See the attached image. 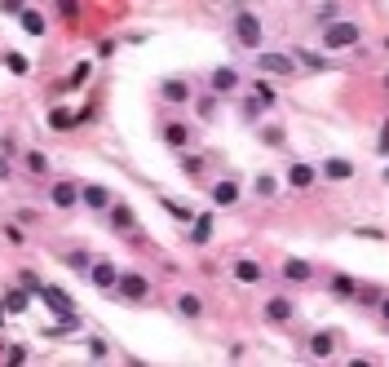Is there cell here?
I'll return each mask as SVG.
<instances>
[{
	"mask_svg": "<svg viewBox=\"0 0 389 367\" xmlns=\"http://www.w3.org/2000/svg\"><path fill=\"white\" fill-rule=\"evenodd\" d=\"M359 40H363L359 23H341V18H332V23L323 27V49H328V54H341V49H354Z\"/></svg>",
	"mask_w": 389,
	"mask_h": 367,
	"instance_id": "6da1fadb",
	"label": "cell"
},
{
	"mask_svg": "<svg viewBox=\"0 0 389 367\" xmlns=\"http://www.w3.org/2000/svg\"><path fill=\"white\" fill-rule=\"evenodd\" d=\"M261 40H265V31H261V23H257V13L239 9V13H234V44H244V49H252V54H257Z\"/></svg>",
	"mask_w": 389,
	"mask_h": 367,
	"instance_id": "7a4b0ae2",
	"label": "cell"
},
{
	"mask_svg": "<svg viewBox=\"0 0 389 367\" xmlns=\"http://www.w3.org/2000/svg\"><path fill=\"white\" fill-rule=\"evenodd\" d=\"M257 71H261V76L292 80V76H297V58H292V54H257Z\"/></svg>",
	"mask_w": 389,
	"mask_h": 367,
	"instance_id": "3957f363",
	"label": "cell"
},
{
	"mask_svg": "<svg viewBox=\"0 0 389 367\" xmlns=\"http://www.w3.org/2000/svg\"><path fill=\"white\" fill-rule=\"evenodd\" d=\"M115 288H120V296H128V301H146V296H150V283L142 275H120V279H115Z\"/></svg>",
	"mask_w": 389,
	"mask_h": 367,
	"instance_id": "277c9868",
	"label": "cell"
},
{
	"mask_svg": "<svg viewBox=\"0 0 389 367\" xmlns=\"http://www.w3.org/2000/svg\"><path fill=\"white\" fill-rule=\"evenodd\" d=\"M314 181H318L314 164H292V169H287V186H292V191H310Z\"/></svg>",
	"mask_w": 389,
	"mask_h": 367,
	"instance_id": "5b68a950",
	"label": "cell"
},
{
	"mask_svg": "<svg viewBox=\"0 0 389 367\" xmlns=\"http://www.w3.org/2000/svg\"><path fill=\"white\" fill-rule=\"evenodd\" d=\"M49 199H54L58 208H76L80 204V186L76 181H54V186H49Z\"/></svg>",
	"mask_w": 389,
	"mask_h": 367,
	"instance_id": "8992f818",
	"label": "cell"
},
{
	"mask_svg": "<svg viewBox=\"0 0 389 367\" xmlns=\"http://www.w3.org/2000/svg\"><path fill=\"white\" fill-rule=\"evenodd\" d=\"M107 222H111L115 230H124V235H133V230H138V217H133L128 204H111V208H107Z\"/></svg>",
	"mask_w": 389,
	"mask_h": 367,
	"instance_id": "52a82bcc",
	"label": "cell"
},
{
	"mask_svg": "<svg viewBox=\"0 0 389 367\" xmlns=\"http://www.w3.org/2000/svg\"><path fill=\"white\" fill-rule=\"evenodd\" d=\"M160 93H164V102H177V107H181V102H191V80H181V76H168Z\"/></svg>",
	"mask_w": 389,
	"mask_h": 367,
	"instance_id": "ba28073f",
	"label": "cell"
},
{
	"mask_svg": "<svg viewBox=\"0 0 389 367\" xmlns=\"http://www.w3.org/2000/svg\"><path fill=\"white\" fill-rule=\"evenodd\" d=\"M208 89L213 93H234V89H239V71H234V66H217L213 80H208Z\"/></svg>",
	"mask_w": 389,
	"mask_h": 367,
	"instance_id": "9c48e42d",
	"label": "cell"
},
{
	"mask_svg": "<svg viewBox=\"0 0 389 367\" xmlns=\"http://www.w3.org/2000/svg\"><path fill=\"white\" fill-rule=\"evenodd\" d=\"M283 279H287V283H310V279H314V265L301 261V257H287V261H283Z\"/></svg>",
	"mask_w": 389,
	"mask_h": 367,
	"instance_id": "30bf717a",
	"label": "cell"
},
{
	"mask_svg": "<svg viewBox=\"0 0 389 367\" xmlns=\"http://www.w3.org/2000/svg\"><path fill=\"white\" fill-rule=\"evenodd\" d=\"M318 173H323L328 181H349L354 177V164L341 160V155H332V160H323V169H318Z\"/></svg>",
	"mask_w": 389,
	"mask_h": 367,
	"instance_id": "8fae6325",
	"label": "cell"
},
{
	"mask_svg": "<svg viewBox=\"0 0 389 367\" xmlns=\"http://www.w3.org/2000/svg\"><path fill=\"white\" fill-rule=\"evenodd\" d=\"M36 296H44V306H54V310H58V319H62V314H71V296L58 292V288H49V283H40Z\"/></svg>",
	"mask_w": 389,
	"mask_h": 367,
	"instance_id": "7c38bea8",
	"label": "cell"
},
{
	"mask_svg": "<svg viewBox=\"0 0 389 367\" xmlns=\"http://www.w3.org/2000/svg\"><path fill=\"white\" fill-rule=\"evenodd\" d=\"M265 319L270 323H292V301H287V296H270L265 301Z\"/></svg>",
	"mask_w": 389,
	"mask_h": 367,
	"instance_id": "4fadbf2b",
	"label": "cell"
},
{
	"mask_svg": "<svg viewBox=\"0 0 389 367\" xmlns=\"http://www.w3.org/2000/svg\"><path fill=\"white\" fill-rule=\"evenodd\" d=\"M213 235V212H195L191 217V243H208Z\"/></svg>",
	"mask_w": 389,
	"mask_h": 367,
	"instance_id": "5bb4252c",
	"label": "cell"
},
{
	"mask_svg": "<svg viewBox=\"0 0 389 367\" xmlns=\"http://www.w3.org/2000/svg\"><path fill=\"white\" fill-rule=\"evenodd\" d=\"M332 349H336V337H332V332H314V337H310V354H314V359H332Z\"/></svg>",
	"mask_w": 389,
	"mask_h": 367,
	"instance_id": "9a60e30c",
	"label": "cell"
},
{
	"mask_svg": "<svg viewBox=\"0 0 389 367\" xmlns=\"http://www.w3.org/2000/svg\"><path fill=\"white\" fill-rule=\"evenodd\" d=\"M80 199H84L89 208H111V191H107V186H84Z\"/></svg>",
	"mask_w": 389,
	"mask_h": 367,
	"instance_id": "2e32d148",
	"label": "cell"
},
{
	"mask_svg": "<svg viewBox=\"0 0 389 367\" xmlns=\"http://www.w3.org/2000/svg\"><path fill=\"white\" fill-rule=\"evenodd\" d=\"M234 279H239V283H261V265L252 261V257L234 261Z\"/></svg>",
	"mask_w": 389,
	"mask_h": 367,
	"instance_id": "e0dca14e",
	"label": "cell"
},
{
	"mask_svg": "<svg viewBox=\"0 0 389 367\" xmlns=\"http://www.w3.org/2000/svg\"><path fill=\"white\" fill-rule=\"evenodd\" d=\"M18 18H23V31H27V36H44V13H40V9H23Z\"/></svg>",
	"mask_w": 389,
	"mask_h": 367,
	"instance_id": "ac0fdd59",
	"label": "cell"
},
{
	"mask_svg": "<svg viewBox=\"0 0 389 367\" xmlns=\"http://www.w3.org/2000/svg\"><path fill=\"white\" fill-rule=\"evenodd\" d=\"M115 279H120V275H115V265H107V261H97V265H93V283H97L102 292L115 288Z\"/></svg>",
	"mask_w": 389,
	"mask_h": 367,
	"instance_id": "d6986e66",
	"label": "cell"
},
{
	"mask_svg": "<svg viewBox=\"0 0 389 367\" xmlns=\"http://www.w3.org/2000/svg\"><path fill=\"white\" fill-rule=\"evenodd\" d=\"M164 142L173 146V151H186V146H191V133H186L181 124H168V128H164Z\"/></svg>",
	"mask_w": 389,
	"mask_h": 367,
	"instance_id": "ffe728a7",
	"label": "cell"
},
{
	"mask_svg": "<svg viewBox=\"0 0 389 367\" xmlns=\"http://www.w3.org/2000/svg\"><path fill=\"white\" fill-rule=\"evenodd\" d=\"M234 199H239V186H234V181H217V186H213V204H234Z\"/></svg>",
	"mask_w": 389,
	"mask_h": 367,
	"instance_id": "44dd1931",
	"label": "cell"
},
{
	"mask_svg": "<svg viewBox=\"0 0 389 367\" xmlns=\"http://www.w3.org/2000/svg\"><path fill=\"white\" fill-rule=\"evenodd\" d=\"M354 292H359V283H354L349 275H332V296H345V301H354Z\"/></svg>",
	"mask_w": 389,
	"mask_h": 367,
	"instance_id": "7402d4cb",
	"label": "cell"
},
{
	"mask_svg": "<svg viewBox=\"0 0 389 367\" xmlns=\"http://www.w3.org/2000/svg\"><path fill=\"white\" fill-rule=\"evenodd\" d=\"M177 310L186 314V319H199V314H204V306H199L195 292H181V296H177Z\"/></svg>",
	"mask_w": 389,
	"mask_h": 367,
	"instance_id": "603a6c76",
	"label": "cell"
},
{
	"mask_svg": "<svg viewBox=\"0 0 389 367\" xmlns=\"http://www.w3.org/2000/svg\"><path fill=\"white\" fill-rule=\"evenodd\" d=\"M301 66H310V71H328V58H318V54H306V49H297V54H292Z\"/></svg>",
	"mask_w": 389,
	"mask_h": 367,
	"instance_id": "cb8c5ba5",
	"label": "cell"
},
{
	"mask_svg": "<svg viewBox=\"0 0 389 367\" xmlns=\"http://www.w3.org/2000/svg\"><path fill=\"white\" fill-rule=\"evenodd\" d=\"M49 124H54V128H71V124H80V115H71L66 107H58L54 115H49Z\"/></svg>",
	"mask_w": 389,
	"mask_h": 367,
	"instance_id": "d4e9b609",
	"label": "cell"
},
{
	"mask_svg": "<svg viewBox=\"0 0 389 367\" xmlns=\"http://www.w3.org/2000/svg\"><path fill=\"white\" fill-rule=\"evenodd\" d=\"M275 191H279V177H270V173H261V177H257V195H261V199H270V195H275Z\"/></svg>",
	"mask_w": 389,
	"mask_h": 367,
	"instance_id": "484cf974",
	"label": "cell"
},
{
	"mask_svg": "<svg viewBox=\"0 0 389 367\" xmlns=\"http://www.w3.org/2000/svg\"><path fill=\"white\" fill-rule=\"evenodd\" d=\"M261 111H265V102H261L257 93H252L248 102H244V120H261Z\"/></svg>",
	"mask_w": 389,
	"mask_h": 367,
	"instance_id": "4316f807",
	"label": "cell"
},
{
	"mask_svg": "<svg viewBox=\"0 0 389 367\" xmlns=\"http://www.w3.org/2000/svg\"><path fill=\"white\" fill-rule=\"evenodd\" d=\"M66 265H71V270H93V261H89V253H66Z\"/></svg>",
	"mask_w": 389,
	"mask_h": 367,
	"instance_id": "83f0119b",
	"label": "cell"
},
{
	"mask_svg": "<svg viewBox=\"0 0 389 367\" xmlns=\"http://www.w3.org/2000/svg\"><path fill=\"white\" fill-rule=\"evenodd\" d=\"M354 301H363V306H381V288H359V292H354Z\"/></svg>",
	"mask_w": 389,
	"mask_h": 367,
	"instance_id": "f1b7e54d",
	"label": "cell"
},
{
	"mask_svg": "<svg viewBox=\"0 0 389 367\" xmlns=\"http://www.w3.org/2000/svg\"><path fill=\"white\" fill-rule=\"evenodd\" d=\"M84 80H89V62H80L71 76H66V89H76V85H84Z\"/></svg>",
	"mask_w": 389,
	"mask_h": 367,
	"instance_id": "f546056e",
	"label": "cell"
},
{
	"mask_svg": "<svg viewBox=\"0 0 389 367\" xmlns=\"http://www.w3.org/2000/svg\"><path fill=\"white\" fill-rule=\"evenodd\" d=\"M199 115H204V120H213V115H217V93L199 97Z\"/></svg>",
	"mask_w": 389,
	"mask_h": 367,
	"instance_id": "4dcf8cb0",
	"label": "cell"
},
{
	"mask_svg": "<svg viewBox=\"0 0 389 367\" xmlns=\"http://www.w3.org/2000/svg\"><path fill=\"white\" fill-rule=\"evenodd\" d=\"M27 169H31V173H49V160H44L40 151H31V155H27Z\"/></svg>",
	"mask_w": 389,
	"mask_h": 367,
	"instance_id": "1f68e13d",
	"label": "cell"
},
{
	"mask_svg": "<svg viewBox=\"0 0 389 367\" xmlns=\"http://www.w3.org/2000/svg\"><path fill=\"white\" fill-rule=\"evenodd\" d=\"M5 310H13V314L27 310V292H9V296H5Z\"/></svg>",
	"mask_w": 389,
	"mask_h": 367,
	"instance_id": "d6a6232c",
	"label": "cell"
},
{
	"mask_svg": "<svg viewBox=\"0 0 389 367\" xmlns=\"http://www.w3.org/2000/svg\"><path fill=\"white\" fill-rule=\"evenodd\" d=\"M164 208H168V212H173V217H177V222H191V217H195L191 208H181V204H173V199H164Z\"/></svg>",
	"mask_w": 389,
	"mask_h": 367,
	"instance_id": "836d02e7",
	"label": "cell"
},
{
	"mask_svg": "<svg viewBox=\"0 0 389 367\" xmlns=\"http://www.w3.org/2000/svg\"><path fill=\"white\" fill-rule=\"evenodd\" d=\"M5 62H9V71H13V76H23V71H27V58H23V54H9Z\"/></svg>",
	"mask_w": 389,
	"mask_h": 367,
	"instance_id": "e575fe53",
	"label": "cell"
},
{
	"mask_svg": "<svg viewBox=\"0 0 389 367\" xmlns=\"http://www.w3.org/2000/svg\"><path fill=\"white\" fill-rule=\"evenodd\" d=\"M261 138H265L270 146H283V128H261Z\"/></svg>",
	"mask_w": 389,
	"mask_h": 367,
	"instance_id": "d590c367",
	"label": "cell"
},
{
	"mask_svg": "<svg viewBox=\"0 0 389 367\" xmlns=\"http://www.w3.org/2000/svg\"><path fill=\"white\" fill-rule=\"evenodd\" d=\"M257 97H261V102L270 107V102H275V89H270V85H265V80H257Z\"/></svg>",
	"mask_w": 389,
	"mask_h": 367,
	"instance_id": "8d00e7d4",
	"label": "cell"
},
{
	"mask_svg": "<svg viewBox=\"0 0 389 367\" xmlns=\"http://www.w3.org/2000/svg\"><path fill=\"white\" fill-rule=\"evenodd\" d=\"M381 155H389V120H385V128H381V146H376Z\"/></svg>",
	"mask_w": 389,
	"mask_h": 367,
	"instance_id": "74e56055",
	"label": "cell"
},
{
	"mask_svg": "<svg viewBox=\"0 0 389 367\" xmlns=\"http://www.w3.org/2000/svg\"><path fill=\"white\" fill-rule=\"evenodd\" d=\"M58 9L66 13V18H76V0H58Z\"/></svg>",
	"mask_w": 389,
	"mask_h": 367,
	"instance_id": "f35d334b",
	"label": "cell"
},
{
	"mask_svg": "<svg viewBox=\"0 0 389 367\" xmlns=\"http://www.w3.org/2000/svg\"><path fill=\"white\" fill-rule=\"evenodd\" d=\"M381 319L389 323V296H381Z\"/></svg>",
	"mask_w": 389,
	"mask_h": 367,
	"instance_id": "ab89813d",
	"label": "cell"
},
{
	"mask_svg": "<svg viewBox=\"0 0 389 367\" xmlns=\"http://www.w3.org/2000/svg\"><path fill=\"white\" fill-rule=\"evenodd\" d=\"M385 89H389V71H385Z\"/></svg>",
	"mask_w": 389,
	"mask_h": 367,
	"instance_id": "60d3db41",
	"label": "cell"
},
{
	"mask_svg": "<svg viewBox=\"0 0 389 367\" xmlns=\"http://www.w3.org/2000/svg\"><path fill=\"white\" fill-rule=\"evenodd\" d=\"M385 44H389V40H385Z\"/></svg>",
	"mask_w": 389,
	"mask_h": 367,
	"instance_id": "b9f144b4",
	"label": "cell"
}]
</instances>
